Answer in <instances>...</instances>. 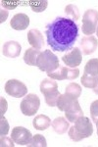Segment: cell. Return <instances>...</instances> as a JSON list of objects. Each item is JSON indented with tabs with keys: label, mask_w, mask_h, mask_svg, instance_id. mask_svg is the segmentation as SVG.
<instances>
[{
	"label": "cell",
	"mask_w": 98,
	"mask_h": 147,
	"mask_svg": "<svg viewBox=\"0 0 98 147\" xmlns=\"http://www.w3.org/2000/svg\"><path fill=\"white\" fill-rule=\"evenodd\" d=\"M11 138L19 145H28L32 139V132L23 127H15L12 129Z\"/></svg>",
	"instance_id": "9c48e42d"
},
{
	"label": "cell",
	"mask_w": 98,
	"mask_h": 147,
	"mask_svg": "<svg viewBox=\"0 0 98 147\" xmlns=\"http://www.w3.org/2000/svg\"><path fill=\"white\" fill-rule=\"evenodd\" d=\"M32 125L35 129L45 130L46 129H48L50 125H51V120L49 119V117H47L45 115H38L33 119Z\"/></svg>",
	"instance_id": "e0dca14e"
},
{
	"label": "cell",
	"mask_w": 98,
	"mask_h": 147,
	"mask_svg": "<svg viewBox=\"0 0 98 147\" xmlns=\"http://www.w3.org/2000/svg\"><path fill=\"white\" fill-rule=\"evenodd\" d=\"M84 74L91 77H98V59H90L85 64Z\"/></svg>",
	"instance_id": "44dd1931"
},
{
	"label": "cell",
	"mask_w": 98,
	"mask_h": 147,
	"mask_svg": "<svg viewBox=\"0 0 98 147\" xmlns=\"http://www.w3.org/2000/svg\"><path fill=\"white\" fill-rule=\"evenodd\" d=\"M90 114L93 122L98 125V100L93 101L90 105Z\"/></svg>",
	"instance_id": "484cf974"
},
{
	"label": "cell",
	"mask_w": 98,
	"mask_h": 147,
	"mask_svg": "<svg viewBox=\"0 0 98 147\" xmlns=\"http://www.w3.org/2000/svg\"><path fill=\"white\" fill-rule=\"evenodd\" d=\"M65 13L67 16H69L72 21L75 20L78 21L80 19V11H78V7L76 5H73V4H70V5H67L65 8Z\"/></svg>",
	"instance_id": "603a6c76"
},
{
	"label": "cell",
	"mask_w": 98,
	"mask_h": 147,
	"mask_svg": "<svg viewBox=\"0 0 98 147\" xmlns=\"http://www.w3.org/2000/svg\"><path fill=\"white\" fill-rule=\"evenodd\" d=\"M47 44L52 50L64 52L70 50L78 35V28L74 21L58 17L46 26Z\"/></svg>",
	"instance_id": "6da1fadb"
},
{
	"label": "cell",
	"mask_w": 98,
	"mask_h": 147,
	"mask_svg": "<svg viewBox=\"0 0 98 147\" xmlns=\"http://www.w3.org/2000/svg\"><path fill=\"white\" fill-rule=\"evenodd\" d=\"M65 116H66L67 120L71 123H75L78 119H80V117H82L83 116L82 109L80 108V105L78 102V100H75L68 108L66 109Z\"/></svg>",
	"instance_id": "8fae6325"
},
{
	"label": "cell",
	"mask_w": 98,
	"mask_h": 147,
	"mask_svg": "<svg viewBox=\"0 0 98 147\" xmlns=\"http://www.w3.org/2000/svg\"><path fill=\"white\" fill-rule=\"evenodd\" d=\"M96 32H97V35H98V27L96 28Z\"/></svg>",
	"instance_id": "4dcf8cb0"
},
{
	"label": "cell",
	"mask_w": 98,
	"mask_h": 147,
	"mask_svg": "<svg viewBox=\"0 0 98 147\" xmlns=\"http://www.w3.org/2000/svg\"><path fill=\"white\" fill-rule=\"evenodd\" d=\"M40 91L45 97V102L50 107L56 106L60 92L58 90V84L52 79H44L40 84Z\"/></svg>",
	"instance_id": "3957f363"
},
{
	"label": "cell",
	"mask_w": 98,
	"mask_h": 147,
	"mask_svg": "<svg viewBox=\"0 0 98 147\" xmlns=\"http://www.w3.org/2000/svg\"><path fill=\"white\" fill-rule=\"evenodd\" d=\"M65 93L67 95L71 96L72 98L78 99L80 96V93H82V87H80V84H76V82H72V84L66 86Z\"/></svg>",
	"instance_id": "ffe728a7"
},
{
	"label": "cell",
	"mask_w": 98,
	"mask_h": 147,
	"mask_svg": "<svg viewBox=\"0 0 98 147\" xmlns=\"http://www.w3.org/2000/svg\"><path fill=\"white\" fill-rule=\"evenodd\" d=\"M30 8L33 12H36V13H40V12H43L45 9L47 8L48 5V2L47 1H28Z\"/></svg>",
	"instance_id": "d4e9b609"
},
{
	"label": "cell",
	"mask_w": 98,
	"mask_h": 147,
	"mask_svg": "<svg viewBox=\"0 0 98 147\" xmlns=\"http://www.w3.org/2000/svg\"><path fill=\"white\" fill-rule=\"evenodd\" d=\"M28 43L33 48L38 49V50H40L44 45L43 35H42V34L38 30H30L28 32Z\"/></svg>",
	"instance_id": "5bb4252c"
},
{
	"label": "cell",
	"mask_w": 98,
	"mask_h": 147,
	"mask_svg": "<svg viewBox=\"0 0 98 147\" xmlns=\"http://www.w3.org/2000/svg\"><path fill=\"white\" fill-rule=\"evenodd\" d=\"M98 23V11L94 9H88L82 18V32L90 35L96 32Z\"/></svg>",
	"instance_id": "5b68a950"
},
{
	"label": "cell",
	"mask_w": 98,
	"mask_h": 147,
	"mask_svg": "<svg viewBox=\"0 0 98 147\" xmlns=\"http://www.w3.org/2000/svg\"><path fill=\"white\" fill-rule=\"evenodd\" d=\"M9 127H8V124H7L5 118L2 117L1 118V136H6L7 134H8V129Z\"/></svg>",
	"instance_id": "4316f807"
},
{
	"label": "cell",
	"mask_w": 98,
	"mask_h": 147,
	"mask_svg": "<svg viewBox=\"0 0 98 147\" xmlns=\"http://www.w3.org/2000/svg\"><path fill=\"white\" fill-rule=\"evenodd\" d=\"M82 84L87 88L94 89L98 85V77H91V76H88L87 74H83L82 78Z\"/></svg>",
	"instance_id": "7402d4cb"
},
{
	"label": "cell",
	"mask_w": 98,
	"mask_h": 147,
	"mask_svg": "<svg viewBox=\"0 0 98 147\" xmlns=\"http://www.w3.org/2000/svg\"><path fill=\"white\" fill-rule=\"evenodd\" d=\"M36 66L40 71L49 74L56 71L60 67V64H59L58 57L54 53H52L50 50H44L38 56Z\"/></svg>",
	"instance_id": "277c9868"
},
{
	"label": "cell",
	"mask_w": 98,
	"mask_h": 147,
	"mask_svg": "<svg viewBox=\"0 0 98 147\" xmlns=\"http://www.w3.org/2000/svg\"><path fill=\"white\" fill-rule=\"evenodd\" d=\"M52 80H76L80 76V70L78 68H67L60 66L56 71L47 74Z\"/></svg>",
	"instance_id": "52a82bcc"
},
{
	"label": "cell",
	"mask_w": 98,
	"mask_h": 147,
	"mask_svg": "<svg viewBox=\"0 0 98 147\" xmlns=\"http://www.w3.org/2000/svg\"><path fill=\"white\" fill-rule=\"evenodd\" d=\"M96 127H97V134H98V125H96Z\"/></svg>",
	"instance_id": "1f68e13d"
},
{
	"label": "cell",
	"mask_w": 98,
	"mask_h": 147,
	"mask_svg": "<svg viewBox=\"0 0 98 147\" xmlns=\"http://www.w3.org/2000/svg\"><path fill=\"white\" fill-rule=\"evenodd\" d=\"M13 139L12 138H8V137L2 136L1 137V146H10L13 147L14 143H13Z\"/></svg>",
	"instance_id": "83f0119b"
},
{
	"label": "cell",
	"mask_w": 98,
	"mask_h": 147,
	"mask_svg": "<svg viewBox=\"0 0 98 147\" xmlns=\"http://www.w3.org/2000/svg\"><path fill=\"white\" fill-rule=\"evenodd\" d=\"M93 91H94V92H95V93H96V94H98V85H97L96 87H95L94 89H93Z\"/></svg>",
	"instance_id": "f546056e"
},
{
	"label": "cell",
	"mask_w": 98,
	"mask_h": 147,
	"mask_svg": "<svg viewBox=\"0 0 98 147\" xmlns=\"http://www.w3.org/2000/svg\"><path fill=\"white\" fill-rule=\"evenodd\" d=\"M28 25H30V18L28 15L24 13H19L16 14L13 18L11 19L10 26L12 28L16 30H26Z\"/></svg>",
	"instance_id": "7c38bea8"
},
{
	"label": "cell",
	"mask_w": 98,
	"mask_h": 147,
	"mask_svg": "<svg viewBox=\"0 0 98 147\" xmlns=\"http://www.w3.org/2000/svg\"><path fill=\"white\" fill-rule=\"evenodd\" d=\"M40 52L38 49L35 48H28L26 50L25 54H24V61L26 64L30 66H36L37 63V58L40 55Z\"/></svg>",
	"instance_id": "2e32d148"
},
{
	"label": "cell",
	"mask_w": 98,
	"mask_h": 147,
	"mask_svg": "<svg viewBox=\"0 0 98 147\" xmlns=\"http://www.w3.org/2000/svg\"><path fill=\"white\" fill-rule=\"evenodd\" d=\"M52 127H53L54 131L57 132L58 134H63L67 132V130L69 129V123L67 122L65 118L59 117L56 118L52 122Z\"/></svg>",
	"instance_id": "ac0fdd59"
},
{
	"label": "cell",
	"mask_w": 98,
	"mask_h": 147,
	"mask_svg": "<svg viewBox=\"0 0 98 147\" xmlns=\"http://www.w3.org/2000/svg\"><path fill=\"white\" fill-rule=\"evenodd\" d=\"M80 46L82 48V52L85 55H90V54L94 53L95 50L97 49L98 41L96 37L93 35H89V36L83 37L80 41Z\"/></svg>",
	"instance_id": "4fadbf2b"
},
{
	"label": "cell",
	"mask_w": 98,
	"mask_h": 147,
	"mask_svg": "<svg viewBox=\"0 0 98 147\" xmlns=\"http://www.w3.org/2000/svg\"><path fill=\"white\" fill-rule=\"evenodd\" d=\"M1 3H2V6L6 7V8L14 9L17 5H18L19 2L18 1H13V2H11V1H2Z\"/></svg>",
	"instance_id": "f1b7e54d"
},
{
	"label": "cell",
	"mask_w": 98,
	"mask_h": 147,
	"mask_svg": "<svg viewBox=\"0 0 98 147\" xmlns=\"http://www.w3.org/2000/svg\"><path fill=\"white\" fill-rule=\"evenodd\" d=\"M82 60V52L78 47H75L71 52L67 53L62 57V61L68 66L69 68H76L80 65Z\"/></svg>",
	"instance_id": "30bf717a"
},
{
	"label": "cell",
	"mask_w": 98,
	"mask_h": 147,
	"mask_svg": "<svg viewBox=\"0 0 98 147\" xmlns=\"http://www.w3.org/2000/svg\"><path fill=\"white\" fill-rule=\"evenodd\" d=\"M40 106V99L35 94H28L21 103V111L25 116H33L38 111Z\"/></svg>",
	"instance_id": "8992f818"
},
{
	"label": "cell",
	"mask_w": 98,
	"mask_h": 147,
	"mask_svg": "<svg viewBox=\"0 0 98 147\" xmlns=\"http://www.w3.org/2000/svg\"><path fill=\"white\" fill-rule=\"evenodd\" d=\"M21 47L20 43L17 41H8L3 45V52L4 56L8 57V58H16L20 55L21 53Z\"/></svg>",
	"instance_id": "9a60e30c"
},
{
	"label": "cell",
	"mask_w": 98,
	"mask_h": 147,
	"mask_svg": "<svg viewBox=\"0 0 98 147\" xmlns=\"http://www.w3.org/2000/svg\"><path fill=\"white\" fill-rule=\"evenodd\" d=\"M93 134V127L90 120L87 117H80L75 122V125L69 129V136L73 141L78 142L84 138L91 136Z\"/></svg>",
	"instance_id": "7a4b0ae2"
},
{
	"label": "cell",
	"mask_w": 98,
	"mask_h": 147,
	"mask_svg": "<svg viewBox=\"0 0 98 147\" xmlns=\"http://www.w3.org/2000/svg\"><path fill=\"white\" fill-rule=\"evenodd\" d=\"M28 146L30 147H46V139L41 134H35L34 136H32V139L30 141V143Z\"/></svg>",
	"instance_id": "cb8c5ba5"
},
{
	"label": "cell",
	"mask_w": 98,
	"mask_h": 147,
	"mask_svg": "<svg viewBox=\"0 0 98 147\" xmlns=\"http://www.w3.org/2000/svg\"><path fill=\"white\" fill-rule=\"evenodd\" d=\"M75 100H78V99L72 98L71 96L67 95L66 93L60 94V96H59L58 99H57L56 106H57V108H58L60 111H63V112H65L66 109L68 108L69 106H70Z\"/></svg>",
	"instance_id": "d6986e66"
},
{
	"label": "cell",
	"mask_w": 98,
	"mask_h": 147,
	"mask_svg": "<svg viewBox=\"0 0 98 147\" xmlns=\"http://www.w3.org/2000/svg\"><path fill=\"white\" fill-rule=\"evenodd\" d=\"M5 91L8 95L15 98H21L28 93V87L18 80H10L5 84Z\"/></svg>",
	"instance_id": "ba28073f"
}]
</instances>
